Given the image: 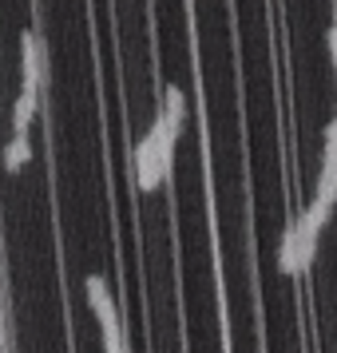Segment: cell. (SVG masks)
Segmentation results:
<instances>
[{
	"label": "cell",
	"mask_w": 337,
	"mask_h": 353,
	"mask_svg": "<svg viewBox=\"0 0 337 353\" xmlns=\"http://www.w3.org/2000/svg\"><path fill=\"white\" fill-rule=\"evenodd\" d=\"M44 83H48V52H44L40 32L28 28V32H20V92L40 99Z\"/></svg>",
	"instance_id": "cell-1"
},
{
	"label": "cell",
	"mask_w": 337,
	"mask_h": 353,
	"mask_svg": "<svg viewBox=\"0 0 337 353\" xmlns=\"http://www.w3.org/2000/svg\"><path fill=\"white\" fill-rule=\"evenodd\" d=\"M36 112H40V99H36V96H24V92H20L17 103H12V135H28V128H32Z\"/></svg>",
	"instance_id": "cell-6"
},
{
	"label": "cell",
	"mask_w": 337,
	"mask_h": 353,
	"mask_svg": "<svg viewBox=\"0 0 337 353\" xmlns=\"http://www.w3.org/2000/svg\"><path fill=\"white\" fill-rule=\"evenodd\" d=\"M28 159H32V143H28V135H12L8 147H4V171H20Z\"/></svg>",
	"instance_id": "cell-7"
},
{
	"label": "cell",
	"mask_w": 337,
	"mask_h": 353,
	"mask_svg": "<svg viewBox=\"0 0 337 353\" xmlns=\"http://www.w3.org/2000/svg\"><path fill=\"white\" fill-rule=\"evenodd\" d=\"M278 266H282V274H289V278H302V254H298V234H294V226L282 234V246H278Z\"/></svg>",
	"instance_id": "cell-5"
},
{
	"label": "cell",
	"mask_w": 337,
	"mask_h": 353,
	"mask_svg": "<svg viewBox=\"0 0 337 353\" xmlns=\"http://www.w3.org/2000/svg\"><path fill=\"white\" fill-rule=\"evenodd\" d=\"M163 115H167V123H171L175 131H183V119H187V96H183L178 83H167V88H163Z\"/></svg>",
	"instance_id": "cell-4"
},
{
	"label": "cell",
	"mask_w": 337,
	"mask_h": 353,
	"mask_svg": "<svg viewBox=\"0 0 337 353\" xmlns=\"http://www.w3.org/2000/svg\"><path fill=\"white\" fill-rule=\"evenodd\" d=\"M83 290H88V305H92V314H96L99 330H103V334L119 330V314H115V298H112V290H108V278L92 274V278L83 282Z\"/></svg>",
	"instance_id": "cell-3"
},
{
	"label": "cell",
	"mask_w": 337,
	"mask_h": 353,
	"mask_svg": "<svg viewBox=\"0 0 337 353\" xmlns=\"http://www.w3.org/2000/svg\"><path fill=\"white\" fill-rule=\"evenodd\" d=\"M135 183H139V191H159L163 183V167H159V135L155 131H147L139 147H135Z\"/></svg>",
	"instance_id": "cell-2"
},
{
	"label": "cell",
	"mask_w": 337,
	"mask_h": 353,
	"mask_svg": "<svg viewBox=\"0 0 337 353\" xmlns=\"http://www.w3.org/2000/svg\"><path fill=\"white\" fill-rule=\"evenodd\" d=\"M103 353H127V345H123V330L103 334Z\"/></svg>",
	"instance_id": "cell-8"
}]
</instances>
